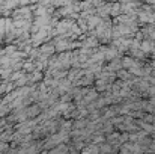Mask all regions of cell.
Wrapping results in <instances>:
<instances>
[{
    "mask_svg": "<svg viewBox=\"0 0 155 154\" xmlns=\"http://www.w3.org/2000/svg\"><path fill=\"white\" fill-rule=\"evenodd\" d=\"M140 21H143V23H152V21H155V14L140 12Z\"/></svg>",
    "mask_w": 155,
    "mask_h": 154,
    "instance_id": "1",
    "label": "cell"
},
{
    "mask_svg": "<svg viewBox=\"0 0 155 154\" xmlns=\"http://www.w3.org/2000/svg\"><path fill=\"white\" fill-rule=\"evenodd\" d=\"M152 47H154L152 41H145V43L142 44V51H149Z\"/></svg>",
    "mask_w": 155,
    "mask_h": 154,
    "instance_id": "2",
    "label": "cell"
},
{
    "mask_svg": "<svg viewBox=\"0 0 155 154\" xmlns=\"http://www.w3.org/2000/svg\"><path fill=\"white\" fill-rule=\"evenodd\" d=\"M120 12V3H114L113 6H111V15H116V14H119Z\"/></svg>",
    "mask_w": 155,
    "mask_h": 154,
    "instance_id": "3",
    "label": "cell"
}]
</instances>
